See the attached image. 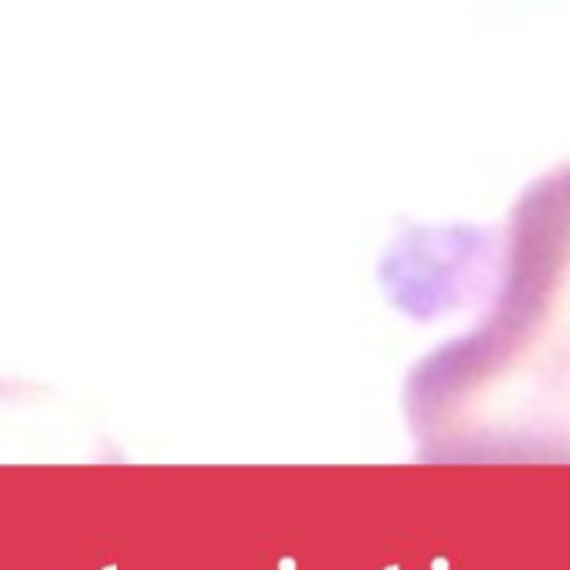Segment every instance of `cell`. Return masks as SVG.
<instances>
[{"label":"cell","instance_id":"cell-2","mask_svg":"<svg viewBox=\"0 0 570 570\" xmlns=\"http://www.w3.org/2000/svg\"><path fill=\"white\" fill-rule=\"evenodd\" d=\"M434 570H449V566H445V560H434Z\"/></svg>","mask_w":570,"mask_h":570},{"label":"cell","instance_id":"cell-1","mask_svg":"<svg viewBox=\"0 0 570 570\" xmlns=\"http://www.w3.org/2000/svg\"><path fill=\"white\" fill-rule=\"evenodd\" d=\"M278 568H282V570H295V562L293 560H282V562H278Z\"/></svg>","mask_w":570,"mask_h":570},{"label":"cell","instance_id":"cell-4","mask_svg":"<svg viewBox=\"0 0 570 570\" xmlns=\"http://www.w3.org/2000/svg\"><path fill=\"white\" fill-rule=\"evenodd\" d=\"M106 570H117V568H115V566H109V568H106Z\"/></svg>","mask_w":570,"mask_h":570},{"label":"cell","instance_id":"cell-3","mask_svg":"<svg viewBox=\"0 0 570 570\" xmlns=\"http://www.w3.org/2000/svg\"><path fill=\"white\" fill-rule=\"evenodd\" d=\"M387 570H399V566H390V568H387Z\"/></svg>","mask_w":570,"mask_h":570}]
</instances>
